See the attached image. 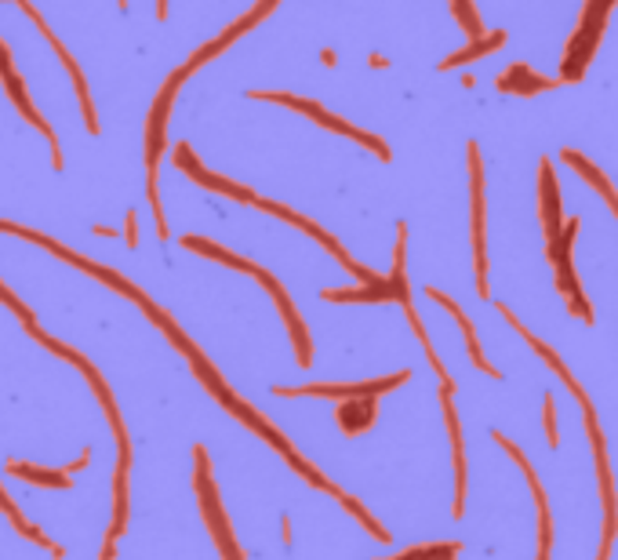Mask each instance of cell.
<instances>
[{
  "label": "cell",
  "instance_id": "cell-1",
  "mask_svg": "<svg viewBox=\"0 0 618 560\" xmlns=\"http://www.w3.org/2000/svg\"><path fill=\"white\" fill-rule=\"evenodd\" d=\"M251 99H269V102H284V106H291V110H298V113H305V117H314L317 124H324V128H332V131H339V135H346V139H353V142H364V146H368L372 153H379L382 160H390V150H386V142H382V139H375V135H368V131H361V128H353V124L339 121L335 113L321 110L317 102H309V99H298V95H284V92H251Z\"/></svg>",
  "mask_w": 618,
  "mask_h": 560
},
{
  "label": "cell",
  "instance_id": "cell-2",
  "mask_svg": "<svg viewBox=\"0 0 618 560\" xmlns=\"http://www.w3.org/2000/svg\"><path fill=\"white\" fill-rule=\"evenodd\" d=\"M189 66L175 70L171 81L160 88L157 102H153V113H150V124H146V168H150V200L157 197V160H160V150H164V124H168V113H171V99L179 92V84L186 81Z\"/></svg>",
  "mask_w": 618,
  "mask_h": 560
},
{
  "label": "cell",
  "instance_id": "cell-3",
  "mask_svg": "<svg viewBox=\"0 0 618 560\" xmlns=\"http://www.w3.org/2000/svg\"><path fill=\"white\" fill-rule=\"evenodd\" d=\"M469 175H473V247H477V292L488 295V258H484V168L477 142H469Z\"/></svg>",
  "mask_w": 618,
  "mask_h": 560
},
{
  "label": "cell",
  "instance_id": "cell-4",
  "mask_svg": "<svg viewBox=\"0 0 618 560\" xmlns=\"http://www.w3.org/2000/svg\"><path fill=\"white\" fill-rule=\"evenodd\" d=\"M401 382H408V372H401V375H390V379H375V382H357V386H298V390H287V386H276V393L280 397H379V393H386V390H393V386H401Z\"/></svg>",
  "mask_w": 618,
  "mask_h": 560
},
{
  "label": "cell",
  "instance_id": "cell-5",
  "mask_svg": "<svg viewBox=\"0 0 618 560\" xmlns=\"http://www.w3.org/2000/svg\"><path fill=\"white\" fill-rule=\"evenodd\" d=\"M175 164H179L189 179H197L200 186H208V189H218V193H226V197H233V200H247V204H255V200H258L247 186H237V182H229V179H218V175L204 171V168H200V160L189 153V146H186V142L175 150Z\"/></svg>",
  "mask_w": 618,
  "mask_h": 560
},
{
  "label": "cell",
  "instance_id": "cell-6",
  "mask_svg": "<svg viewBox=\"0 0 618 560\" xmlns=\"http://www.w3.org/2000/svg\"><path fill=\"white\" fill-rule=\"evenodd\" d=\"M258 285L273 292V299H276V306H280V314H284V321H287L291 343H295V350H298V364H302V368H309V335H305V324H302V317L295 314V306H291L287 292L276 285L273 273H266V269H258Z\"/></svg>",
  "mask_w": 618,
  "mask_h": 560
},
{
  "label": "cell",
  "instance_id": "cell-7",
  "mask_svg": "<svg viewBox=\"0 0 618 560\" xmlns=\"http://www.w3.org/2000/svg\"><path fill=\"white\" fill-rule=\"evenodd\" d=\"M495 88H498V92H509V95H535V92L556 88V81L535 73V70L524 66V63H517V66H509L502 77H495Z\"/></svg>",
  "mask_w": 618,
  "mask_h": 560
},
{
  "label": "cell",
  "instance_id": "cell-8",
  "mask_svg": "<svg viewBox=\"0 0 618 560\" xmlns=\"http://www.w3.org/2000/svg\"><path fill=\"white\" fill-rule=\"evenodd\" d=\"M542 226H546V244H556L560 240V189H556V179H553V164L542 160Z\"/></svg>",
  "mask_w": 618,
  "mask_h": 560
},
{
  "label": "cell",
  "instance_id": "cell-9",
  "mask_svg": "<svg viewBox=\"0 0 618 560\" xmlns=\"http://www.w3.org/2000/svg\"><path fill=\"white\" fill-rule=\"evenodd\" d=\"M375 422V397H346L339 404V426L346 433H364Z\"/></svg>",
  "mask_w": 618,
  "mask_h": 560
},
{
  "label": "cell",
  "instance_id": "cell-10",
  "mask_svg": "<svg viewBox=\"0 0 618 560\" xmlns=\"http://www.w3.org/2000/svg\"><path fill=\"white\" fill-rule=\"evenodd\" d=\"M564 160H567V164H571V168H575V171H578V175H582V179L614 208V215H618V193H614V186L604 179V171H600L589 157H582V153H575V150H564Z\"/></svg>",
  "mask_w": 618,
  "mask_h": 560
},
{
  "label": "cell",
  "instance_id": "cell-11",
  "mask_svg": "<svg viewBox=\"0 0 618 560\" xmlns=\"http://www.w3.org/2000/svg\"><path fill=\"white\" fill-rule=\"evenodd\" d=\"M426 295H430L433 303H440L444 310H451V317H455V321L462 324V335H466V350H469V357H473V364H477L480 372H488V375H498V372H495V368H491V364L484 361V353H480V346H477V332H473V324H469V317H466V314L459 310V303H451V299H448V295H440L437 288H430Z\"/></svg>",
  "mask_w": 618,
  "mask_h": 560
},
{
  "label": "cell",
  "instance_id": "cell-12",
  "mask_svg": "<svg viewBox=\"0 0 618 560\" xmlns=\"http://www.w3.org/2000/svg\"><path fill=\"white\" fill-rule=\"evenodd\" d=\"M182 247H189V251H197V255H208V258H215V262H226V266H233V269H244V273H255V276H258V266H255V262H247V258H240V255H233V251H226V247H218V244H211V240H204V237H182Z\"/></svg>",
  "mask_w": 618,
  "mask_h": 560
},
{
  "label": "cell",
  "instance_id": "cell-13",
  "mask_svg": "<svg viewBox=\"0 0 618 560\" xmlns=\"http://www.w3.org/2000/svg\"><path fill=\"white\" fill-rule=\"evenodd\" d=\"M506 41V34L498 30V34H488V37H480V41H473L466 52H459V55H451V59H444L440 63V70H451V66H462V63H469V59H480V55H488V52H495L498 44Z\"/></svg>",
  "mask_w": 618,
  "mask_h": 560
},
{
  "label": "cell",
  "instance_id": "cell-14",
  "mask_svg": "<svg viewBox=\"0 0 618 560\" xmlns=\"http://www.w3.org/2000/svg\"><path fill=\"white\" fill-rule=\"evenodd\" d=\"M451 12L459 15V23H462V30L473 37V41H480V37H488V30H484V23L477 19V8H473V0H451Z\"/></svg>",
  "mask_w": 618,
  "mask_h": 560
},
{
  "label": "cell",
  "instance_id": "cell-15",
  "mask_svg": "<svg viewBox=\"0 0 618 560\" xmlns=\"http://www.w3.org/2000/svg\"><path fill=\"white\" fill-rule=\"evenodd\" d=\"M8 469L12 473H23L26 480H34V484H55V488H70V477H66V469L63 473H44V469H34V466H26V462H8Z\"/></svg>",
  "mask_w": 618,
  "mask_h": 560
},
{
  "label": "cell",
  "instance_id": "cell-16",
  "mask_svg": "<svg viewBox=\"0 0 618 560\" xmlns=\"http://www.w3.org/2000/svg\"><path fill=\"white\" fill-rule=\"evenodd\" d=\"M339 498H343V506H346V509H350V513H353V517H357V520H361V524H364V527L372 531V538H375V542H382V546H386V542L393 538V535H390V531H386L382 524H375V520H372V517L364 513V506H361L357 498H350V495H339Z\"/></svg>",
  "mask_w": 618,
  "mask_h": 560
},
{
  "label": "cell",
  "instance_id": "cell-17",
  "mask_svg": "<svg viewBox=\"0 0 618 560\" xmlns=\"http://www.w3.org/2000/svg\"><path fill=\"white\" fill-rule=\"evenodd\" d=\"M0 303H5L8 310H15V314L23 317V324H26V328L34 324V314H30V310H26V306H23V303H19V299H15V295H12V292H8L5 285H0Z\"/></svg>",
  "mask_w": 618,
  "mask_h": 560
},
{
  "label": "cell",
  "instance_id": "cell-18",
  "mask_svg": "<svg viewBox=\"0 0 618 560\" xmlns=\"http://www.w3.org/2000/svg\"><path fill=\"white\" fill-rule=\"evenodd\" d=\"M546 437H549V444L556 448L560 444V433H556V415H553V397L546 393Z\"/></svg>",
  "mask_w": 618,
  "mask_h": 560
},
{
  "label": "cell",
  "instance_id": "cell-19",
  "mask_svg": "<svg viewBox=\"0 0 618 560\" xmlns=\"http://www.w3.org/2000/svg\"><path fill=\"white\" fill-rule=\"evenodd\" d=\"M124 240L135 247L139 244V215L135 211H128V222H124Z\"/></svg>",
  "mask_w": 618,
  "mask_h": 560
},
{
  "label": "cell",
  "instance_id": "cell-20",
  "mask_svg": "<svg viewBox=\"0 0 618 560\" xmlns=\"http://www.w3.org/2000/svg\"><path fill=\"white\" fill-rule=\"evenodd\" d=\"M5 73H12V55H8L5 44H0V77H5Z\"/></svg>",
  "mask_w": 618,
  "mask_h": 560
},
{
  "label": "cell",
  "instance_id": "cell-21",
  "mask_svg": "<svg viewBox=\"0 0 618 560\" xmlns=\"http://www.w3.org/2000/svg\"><path fill=\"white\" fill-rule=\"evenodd\" d=\"M0 229H8V233H19L23 226H19V222H5V218H0Z\"/></svg>",
  "mask_w": 618,
  "mask_h": 560
},
{
  "label": "cell",
  "instance_id": "cell-22",
  "mask_svg": "<svg viewBox=\"0 0 618 560\" xmlns=\"http://www.w3.org/2000/svg\"><path fill=\"white\" fill-rule=\"evenodd\" d=\"M117 5H121V8H128V0H117Z\"/></svg>",
  "mask_w": 618,
  "mask_h": 560
}]
</instances>
